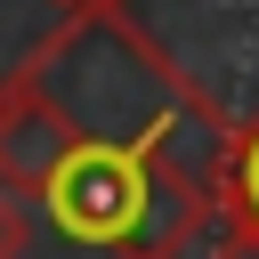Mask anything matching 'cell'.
Returning a JSON list of instances; mask_svg holds the SVG:
<instances>
[{
    "label": "cell",
    "mask_w": 259,
    "mask_h": 259,
    "mask_svg": "<svg viewBox=\"0 0 259 259\" xmlns=\"http://www.w3.org/2000/svg\"><path fill=\"white\" fill-rule=\"evenodd\" d=\"M89 146H130L162 170H178L186 186L227 178L235 130L219 121V105L138 32V16H121V0L97 8H65L57 32H40V49L16 65Z\"/></svg>",
    "instance_id": "6da1fadb"
},
{
    "label": "cell",
    "mask_w": 259,
    "mask_h": 259,
    "mask_svg": "<svg viewBox=\"0 0 259 259\" xmlns=\"http://www.w3.org/2000/svg\"><path fill=\"white\" fill-rule=\"evenodd\" d=\"M49 210V227L81 251L105 259H186L194 235L219 219L210 186H186L178 170L130 154V146H73V162L32 194Z\"/></svg>",
    "instance_id": "7a4b0ae2"
},
{
    "label": "cell",
    "mask_w": 259,
    "mask_h": 259,
    "mask_svg": "<svg viewBox=\"0 0 259 259\" xmlns=\"http://www.w3.org/2000/svg\"><path fill=\"white\" fill-rule=\"evenodd\" d=\"M73 146H81V130H73L24 73H0V178H8L16 194H40V186L73 162Z\"/></svg>",
    "instance_id": "3957f363"
},
{
    "label": "cell",
    "mask_w": 259,
    "mask_h": 259,
    "mask_svg": "<svg viewBox=\"0 0 259 259\" xmlns=\"http://www.w3.org/2000/svg\"><path fill=\"white\" fill-rule=\"evenodd\" d=\"M219 219L235 227L243 251H259V121L235 130V154H227V178H219Z\"/></svg>",
    "instance_id": "277c9868"
},
{
    "label": "cell",
    "mask_w": 259,
    "mask_h": 259,
    "mask_svg": "<svg viewBox=\"0 0 259 259\" xmlns=\"http://www.w3.org/2000/svg\"><path fill=\"white\" fill-rule=\"evenodd\" d=\"M24 243H32V194L0 178V259H24Z\"/></svg>",
    "instance_id": "5b68a950"
},
{
    "label": "cell",
    "mask_w": 259,
    "mask_h": 259,
    "mask_svg": "<svg viewBox=\"0 0 259 259\" xmlns=\"http://www.w3.org/2000/svg\"><path fill=\"white\" fill-rule=\"evenodd\" d=\"M57 8H97V0H57Z\"/></svg>",
    "instance_id": "8992f818"
}]
</instances>
